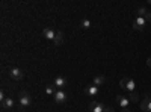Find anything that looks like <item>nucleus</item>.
Segmentation results:
<instances>
[{"mask_svg": "<svg viewBox=\"0 0 151 112\" xmlns=\"http://www.w3.org/2000/svg\"><path fill=\"white\" fill-rule=\"evenodd\" d=\"M106 106L103 103H100V102H91L89 103V111L91 112H104Z\"/></svg>", "mask_w": 151, "mask_h": 112, "instance_id": "0eeeda50", "label": "nucleus"}, {"mask_svg": "<svg viewBox=\"0 0 151 112\" xmlns=\"http://www.w3.org/2000/svg\"><path fill=\"white\" fill-rule=\"evenodd\" d=\"M9 77L11 79H14V80H21L23 77H24V74H23V71L20 70V68H17V67H12V68H9Z\"/></svg>", "mask_w": 151, "mask_h": 112, "instance_id": "7ed1b4c3", "label": "nucleus"}, {"mask_svg": "<svg viewBox=\"0 0 151 112\" xmlns=\"http://www.w3.org/2000/svg\"><path fill=\"white\" fill-rule=\"evenodd\" d=\"M145 24H147V20L144 17H137L134 21H133V29L134 30H142L145 27Z\"/></svg>", "mask_w": 151, "mask_h": 112, "instance_id": "423d86ee", "label": "nucleus"}, {"mask_svg": "<svg viewBox=\"0 0 151 112\" xmlns=\"http://www.w3.org/2000/svg\"><path fill=\"white\" fill-rule=\"evenodd\" d=\"M106 83V77L104 76H101V74H98V76H95L94 77V82H92V85H95V86H101V85H104Z\"/></svg>", "mask_w": 151, "mask_h": 112, "instance_id": "ddd939ff", "label": "nucleus"}, {"mask_svg": "<svg viewBox=\"0 0 151 112\" xmlns=\"http://www.w3.org/2000/svg\"><path fill=\"white\" fill-rule=\"evenodd\" d=\"M116 103L122 108V109H127V106L130 105V100H129V97H125V95H116Z\"/></svg>", "mask_w": 151, "mask_h": 112, "instance_id": "1a4fd4ad", "label": "nucleus"}, {"mask_svg": "<svg viewBox=\"0 0 151 112\" xmlns=\"http://www.w3.org/2000/svg\"><path fill=\"white\" fill-rule=\"evenodd\" d=\"M148 3H150V5H151V0H148Z\"/></svg>", "mask_w": 151, "mask_h": 112, "instance_id": "b1692460", "label": "nucleus"}, {"mask_svg": "<svg viewBox=\"0 0 151 112\" xmlns=\"http://www.w3.org/2000/svg\"><path fill=\"white\" fill-rule=\"evenodd\" d=\"M121 112H130V109H122Z\"/></svg>", "mask_w": 151, "mask_h": 112, "instance_id": "5701e85b", "label": "nucleus"}, {"mask_svg": "<svg viewBox=\"0 0 151 112\" xmlns=\"http://www.w3.org/2000/svg\"><path fill=\"white\" fill-rule=\"evenodd\" d=\"M147 12H148V11H147V8H144V6H142V8H137V14H139V17H145Z\"/></svg>", "mask_w": 151, "mask_h": 112, "instance_id": "f3484780", "label": "nucleus"}, {"mask_svg": "<svg viewBox=\"0 0 151 112\" xmlns=\"http://www.w3.org/2000/svg\"><path fill=\"white\" fill-rule=\"evenodd\" d=\"M53 85L56 86L58 90H64L65 86H68V80H67V77H64V76H58V77L53 80Z\"/></svg>", "mask_w": 151, "mask_h": 112, "instance_id": "39448f33", "label": "nucleus"}, {"mask_svg": "<svg viewBox=\"0 0 151 112\" xmlns=\"http://www.w3.org/2000/svg\"><path fill=\"white\" fill-rule=\"evenodd\" d=\"M98 92H100V88L95 85H88L85 88V94L89 97H95V95H98Z\"/></svg>", "mask_w": 151, "mask_h": 112, "instance_id": "6e6552de", "label": "nucleus"}, {"mask_svg": "<svg viewBox=\"0 0 151 112\" xmlns=\"http://www.w3.org/2000/svg\"><path fill=\"white\" fill-rule=\"evenodd\" d=\"M56 33H58V32H56L55 29H52V27H45V29L42 30V35L45 36L47 40H52V41L55 40V36H56Z\"/></svg>", "mask_w": 151, "mask_h": 112, "instance_id": "9b49d317", "label": "nucleus"}, {"mask_svg": "<svg viewBox=\"0 0 151 112\" xmlns=\"http://www.w3.org/2000/svg\"><path fill=\"white\" fill-rule=\"evenodd\" d=\"M119 86H121L122 90H127V91H129V94H130V92H134L136 83H134V80H133V79H130V77H124V79L119 82Z\"/></svg>", "mask_w": 151, "mask_h": 112, "instance_id": "f03ea898", "label": "nucleus"}, {"mask_svg": "<svg viewBox=\"0 0 151 112\" xmlns=\"http://www.w3.org/2000/svg\"><path fill=\"white\" fill-rule=\"evenodd\" d=\"M147 65H148V67H151V56L147 59Z\"/></svg>", "mask_w": 151, "mask_h": 112, "instance_id": "412c9836", "label": "nucleus"}, {"mask_svg": "<svg viewBox=\"0 0 151 112\" xmlns=\"http://www.w3.org/2000/svg\"><path fill=\"white\" fill-rule=\"evenodd\" d=\"M18 103H20V106H23V108H29V106L32 105V97H30V94H29L27 91H21L20 95H18Z\"/></svg>", "mask_w": 151, "mask_h": 112, "instance_id": "f257e3e1", "label": "nucleus"}, {"mask_svg": "<svg viewBox=\"0 0 151 112\" xmlns=\"http://www.w3.org/2000/svg\"><path fill=\"white\" fill-rule=\"evenodd\" d=\"M58 91V88L53 85V83H50V85H45V94L48 95H55V92Z\"/></svg>", "mask_w": 151, "mask_h": 112, "instance_id": "2eb2a0df", "label": "nucleus"}, {"mask_svg": "<svg viewBox=\"0 0 151 112\" xmlns=\"http://www.w3.org/2000/svg\"><path fill=\"white\" fill-rule=\"evenodd\" d=\"M53 43H55L56 46H60L62 43H64V33H62V30H58V33H56V36H55Z\"/></svg>", "mask_w": 151, "mask_h": 112, "instance_id": "4468645a", "label": "nucleus"}, {"mask_svg": "<svg viewBox=\"0 0 151 112\" xmlns=\"http://www.w3.org/2000/svg\"><path fill=\"white\" fill-rule=\"evenodd\" d=\"M147 21H151V12H147V14H145V17H144Z\"/></svg>", "mask_w": 151, "mask_h": 112, "instance_id": "6ab92c4d", "label": "nucleus"}, {"mask_svg": "<svg viewBox=\"0 0 151 112\" xmlns=\"http://www.w3.org/2000/svg\"><path fill=\"white\" fill-rule=\"evenodd\" d=\"M91 26H92V23H91L89 18H83V20L80 21V27H82V29H89Z\"/></svg>", "mask_w": 151, "mask_h": 112, "instance_id": "dca6fc26", "label": "nucleus"}, {"mask_svg": "<svg viewBox=\"0 0 151 112\" xmlns=\"http://www.w3.org/2000/svg\"><path fill=\"white\" fill-rule=\"evenodd\" d=\"M141 109L144 112H151V97H145L141 102Z\"/></svg>", "mask_w": 151, "mask_h": 112, "instance_id": "9d476101", "label": "nucleus"}, {"mask_svg": "<svg viewBox=\"0 0 151 112\" xmlns=\"http://www.w3.org/2000/svg\"><path fill=\"white\" fill-rule=\"evenodd\" d=\"M14 105H15V102H14V98H12V97H6L5 100L2 102V108L3 109H12Z\"/></svg>", "mask_w": 151, "mask_h": 112, "instance_id": "f8f14e48", "label": "nucleus"}, {"mask_svg": "<svg viewBox=\"0 0 151 112\" xmlns=\"http://www.w3.org/2000/svg\"><path fill=\"white\" fill-rule=\"evenodd\" d=\"M129 100H132V102H137V100H139V95H137L136 92H130Z\"/></svg>", "mask_w": 151, "mask_h": 112, "instance_id": "a211bd4d", "label": "nucleus"}, {"mask_svg": "<svg viewBox=\"0 0 151 112\" xmlns=\"http://www.w3.org/2000/svg\"><path fill=\"white\" fill-rule=\"evenodd\" d=\"M104 112H113V109H112V108H106Z\"/></svg>", "mask_w": 151, "mask_h": 112, "instance_id": "4be33fe9", "label": "nucleus"}, {"mask_svg": "<svg viewBox=\"0 0 151 112\" xmlns=\"http://www.w3.org/2000/svg\"><path fill=\"white\" fill-rule=\"evenodd\" d=\"M5 98H6V97H5V91L2 90V91H0V100H2V102H3V100H5Z\"/></svg>", "mask_w": 151, "mask_h": 112, "instance_id": "aec40b11", "label": "nucleus"}, {"mask_svg": "<svg viewBox=\"0 0 151 112\" xmlns=\"http://www.w3.org/2000/svg\"><path fill=\"white\" fill-rule=\"evenodd\" d=\"M53 97H55V102H56V103H65L67 98H68V94H67L64 90H58Z\"/></svg>", "mask_w": 151, "mask_h": 112, "instance_id": "20e7f679", "label": "nucleus"}]
</instances>
